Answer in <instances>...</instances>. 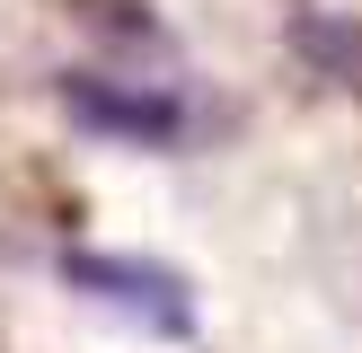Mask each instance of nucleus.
<instances>
[{"label":"nucleus","instance_id":"f257e3e1","mask_svg":"<svg viewBox=\"0 0 362 353\" xmlns=\"http://www.w3.org/2000/svg\"><path fill=\"white\" fill-rule=\"evenodd\" d=\"M62 106L106 141H141V150H177L194 141V97L177 88H133V80H106V71H62Z\"/></svg>","mask_w":362,"mask_h":353},{"label":"nucleus","instance_id":"f03ea898","mask_svg":"<svg viewBox=\"0 0 362 353\" xmlns=\"http://www.w3.org/2000/svg\"><path fill=\"white\" fill-rule=\"evenodd\" d=\"M62 274H71V292H88V300H106V309H124L133 327H151V335H194V292L168 274V265L71 247V256H62Z\"/></svg>","mask_w":362,"mask_h":353}]
</instances>
